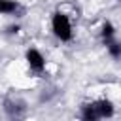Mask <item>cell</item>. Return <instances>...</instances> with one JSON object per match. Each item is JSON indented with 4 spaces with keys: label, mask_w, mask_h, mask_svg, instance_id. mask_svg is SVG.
Returning a JSON list of instances; mask_svg holds the SVG:
<instances>
[{
    "label": "cell",
    "mask_w": 121,
    "mask_h": 121,
    "mask_svg": "<svg viewBox=\"0 0 121 121\" xmlns=\"http://www.w3.org/2000/svg\"><path fill=\"white\" fill-rule=\"evenodd\" d=\"M51 32L60 42H70L74 38V28H72V23H70L66 13L55 11L51 15Z\"/></svg>",
    "instance_id": "6da1fadb"
},
{
    "label": "cell",
    "mask_w": 121,
    "mask_h": 121,
    "mask_svg": "<svg viewBox=\"0 0 121 121\" xmlns=\"http://www.w3.org/2000/svg\"><path fill=\"white\" fill-rule=\"evenodd\" d=\"M25 60H26L30 72H34L36 76L43 74V70H45V57L42 55V51H38L36 47H28L26 53H25Z\"/></svg>",
    "instance_id": "7a4b0ae2"
},
{
    "label": "cell",
    "mask_w": 121,
    "mask_h": 121,
    "mask_svg": "<svg viewBox=\"0 0 121 121\" xmlns=\"http://www.w3.org/2000/svg\"><path fill=\"white\" fill-rule=\"evenodd\" d=\"M93 108H95V113H96L98 119L112 117V115L115 113L113 104H112V100H108V98H98V100H95V102H93Z\"/></svg>",
    "instance_id": "3957f363"
},
{
    "label": "cell",
    "mask_w": 121,
    "mask_h": 121,
    "mask_svg": "<svg viewBox=\"0 0 121 121\" xmlns=\"http://www.w3.org/2000/svg\"><path fill=\"white\" fill-rule=\"evenodd\" d=\"M21 9L23 8L17 0H0V15H17Z\"/></svg>",
    "instance_id": "277c9868"
},
{
    "label": "cell",
    "mask_w": 121,
    "mask_h": 121,
    "mask_svg": "<svg viewBox=\"0 0 121 121\" xmlns=\"http://www.w3.org/2000/svg\"><path fill=\"white\" fill-rule=\"evenodd\" d=\"M113 38H115V26H113L110 21H104L102 26H100V40H102V43L106 45V43L112 42Z\"/></svg>",
    "instance_id": "5b68a950"
},
{
    "label": "cell",
    "mask_w": 121,
    "mask_h": 121,
    "mask_svg": "<svg viewBox=\"0 0 121 121\" xmlns=\"http://www.w3.org/2000/svg\"><path fill=\"white\" fill-rule=\"evenodd\" d=\"M6 113L9 117H19L25 113V104L23 102H6Z\"/></svg>",
    "instance_id": "8992f818"
},
{
    "label": "cell",
    "mask_w": 121,
    "mask_h": 121,
    "mask_svg": "<svg viewBox=\"0 0 121 121\" xmlns=\"http://www.w3.org/2000/svg\"><path fill=\"white\" fill-rule=\"evenodd\" d=\"M106 49H108V53H110L112 59L121 60V42H119L117 38H113L112 42H108V43H106Z\"/></svg>",
    "instance_id": "52a82bcc"
},
{
    "label": "cell",
    "mask_w": 121,
    "mask_h": 121,
    "mask_svg": "<svg viewBox=\"0 0 121 121\" xmlns=\"http://www.w3.org/2000/svg\"><path fill=\"white\" fill-rule=\"evenodd\" d=\"M81 119H85V121H96L98 117H96V113H95V108H93V102H89V104H83L81 106Z\"/></svg>",
    "instance_id": "ba28073f"
},
{
    "label": "cell",
    "mask_w": 121,
    "mask_h": 121,
    "mask_svg": "<svg viewBox=\"0 0 121 121\" xmlns=\"http://www.w3.org/2000/svg\"><path fill=\"white\" fill-rule=\"evenodd\" d=\"M19 30H21V26H19L17 23H15V25H8V26H6V34H17Z\"/></svg>",
    "instance_id": "9c48e42d"
},
{
    "label": "cell",
    "mask_w": 121,
    "mask_h": 121,
    "mask_svg": "<svg viewBox=\"0 0 121 121\" xmlns=\"http://www.w3.org/2000/svg\"><path fill=\"white\" fill-rule=\"evenodd\" d=\"M117 2H119V4H121V0H117Z\"/></svg>",
    "instance_id": "30bf717a"
}]
</instances>
